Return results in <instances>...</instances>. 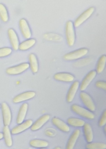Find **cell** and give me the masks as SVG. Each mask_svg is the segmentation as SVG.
<instances>
[{
  "label": "cell",
  "instance_id": "9a60e30c",
  "mask_svg": "<svg viewBox=\"0 0 106 149\" xmlns=\"http://www.w3.org/2000/svg\"><path fill=\"white\" fill-rule=\"evenodd\" d=\"M53 78L57 81L64 82H71L74 80V76L66 72L57 73L54 75Z\"/></svg>",
  "mask_w": 106,
  "mask_h": 149
},
{
  "label": "cell",
  "instance_id": "e0dca14e",
  "mask_svg": "<svg viewBox=\"0 0 106 149\" xmlns=\"http://www.w3.org/2000/svg\"><path fill=\"white\" fill-rule=\"evenodd\" d=\"M52 123L57 128H58L59 130L63 132H68L70 131L69 126L59 118H57L56 117L53 118L52 119Z\"/></svg>",
  "mask_w": 106,
  "mask_h": 149
},
{
  "label": "cell",
  "instance_id": "ba28073f",
  "mask_svg": "<svg viewBox=\"0 0 106 149\" xmlns=\"http://www.w3.org/2000/svg\"><path fill=\"white\" fill-rule=\"evenodd\" d=\"M35 92L33 91H28L22 93L13 98V102L14 103H20L31 98H33L35 96Z\"/></svg>",
  "mask_w": 106,
  "mask_h": 149
},
{
  "label": "cell",
  "instance_id": "cb8c5ba5",
  "mask_svg": "<svg viewBox=\"0 0 106 149\" xmlns=\"http://www.w3.org/2000/svg\"><path fill=\"white\" fill-rule=\"evenodd\" d=\"M67 123L69 125L74 127H82L85 123L83 120L75 118H69L67 119Z\"/></svg>",
  "mask_w": 106,
  "mask_h": 149
},
{
  "label": "cell",
  "instance_id": "f1b7e54d",
  "mask_svg": "<svg viewBox=\"0 0 106 149\" xmlns=\"http://www.w3.org/2000/svg\"><path fill=\"white\" fill-rule=\"evenodd\" d=\"M12 52V49L9 47L0 48V58H3L9 55Z\"/></svg>",
  "mask_w": 106,
  "mask_h": 149
},
{
  "label": "cell",
  "instance_id": "44dd1931",
  "mask_svg": "<svg viewBox=\"0 0 106 149\" xmlns=\"http://www.w3.org/2000/svg\"><path fill=\"white\" fill-rule=\"evenodd\" d=\"M83 133L86 141L89 143H92L93 139V134L92 128L90 124L85 123L83 125Z\"/></svg>",
  "mask_w": 106,
  "mask_h": 149
},
{
  "label": "cell",
  "instance_id": "7402d4cb",
  "mask_svg": "<svg viewBox=\"0 0 106 149\" xmlns=\"http://www.w3.org/2000/svg\"><path fill=\"white\" fill-rule=\"evenodd\" d=\"M36 42L34 38H29L19 44V49L21 51H26L32 47Z\"/></svg>",
  "mask_w": 106,
  "mask_h": 149
},
{
  "label": "cell",
  "instance_id": "5bb4252c",
  "mask_svg": "<svg viewBox=\"0 0 106 149\" xmlns=\"http://www.w3.org/2000/svg\"><path fill=\"white\" fill-rule=\"evenodd\" d=\"M79 84H80L78 81H75L71 86L66 97V100L68 102L70 103L73 101L75 94L79 87Z\"/></svg>",
  "mask_w": 106,
  "mask_h": 149
},
{
  "label": "cell",
  "instance_id": "277c9868",
  "mask_svg": "<svg viewBox=\"0 0 106 149\" xmlns=\"http://www.w3.org/2000/svg\"><path fill=\"white\" fill-rule=\"evenodd\" d=\"M71 110L75 113L88 119H93L94 118V115L93 112L88 111L79 105L76 104H73L71 107Z\"/></svg>",
  "mask_w": 106,
  "mask_h": 149
},
{
  "label": "cell",
  "instance_id": "d4e9b609",
  "mask_svg": "<svg viewBox=\"0 0 106 149\" xmlns=\"http://www.w3.org/2000/svg\"><path fill=\"white\" fill-rule=\"evenodd\" d=\"M106 62V56L105 55H102L98 59L97 66H96V72L101 73L103 72L105 66Z\"/></svg>",
  "mask_w": 106,
  "mask_h": 149
},
{
  "label": "cell",
  "instance_id": "484cf974",
  "mask_svg": "<svg viewBox=\"0 0 106 149\" xmlns=\"http://www.w3.org/2000/svg\"><path fill=\"white\" fill-rule=\"evenodd\" d=\"M0 19L3 22H7L9 20V14L6 6L0 3Z\"/></svg>",
  "mask_w": 106,
  "mask_h": 149
},
{
  "label": "cell",
  "instance_id": "30bf717a",
  "mask_svg": "<svg viewBox=\"0 0 106 149\" xmlns=\"http://www.w3.org/2000/svg\"><path fill=\"white\" fill-rule=\"evenodd\" d=\"M97 74L96 70H92L89 72L82 81L81 84H79V89L81 91H84L93 81Z\"/></svg>",
  "mask_w": 106,
  "mask_h": 149
},
{
  "label": "cell",
  "instance_id": "1f68e13d",
  "mask_svg": "<svg viewBox=\"0 0 106 149\" xmlns=\"http://www.w3.org/2000/svg\"><path fill=\"white\" fill-rule=\"evenodd\" d=\"M3 133L0 132V140H1V139L3 138Z\"/></svg>",
  "mask_w": 106,
  "mask_h": 149
},
{
  "label": "cell",
  "instance_id": "9c48e42d",
  "mask_svg": "<svg viewBox=\"0 0 106 149\" xmlns=\"http://www.w3.org/2000/svg\"><path fill=\"white\" fill-rule=\"evenodd\" d=\"M33 122L32 120L31 119H28L26 121L19 124L17 126L14 127L11 130V134H19L24 131H25V130L28 129V128H30L31 125H32Z\"/></svg>",
  "mask_w": 106,
  "mask_h": 149
},
{
  "label": "cell",
  "instance_id": "8fae6325",
  "mask_svg": "<svg viewBox=\"0 0 106 149\" xmlns=\"http://www.w3.org/2000/svg\"><path fill=\"white\" fill-rule=\"evenodd\" d=\"M19 27L23 36L25 39H29L31 36V31L28 22L25 19H21L19 21Z\"/></svg>",
  "mask_w": 106,
  "mask_h": 149
},
{
  "label": "cell",
  "instance_id": "5b68a950",
  "mask_svg": "<svg viewBox=\"0 0 106 149\" xmlns=\"http://www.w3.org/2000/svg\"><path fill=\"white\" fill-rule=\"evenodd\" d=\"M29 68L28 63H23L18 65L7 68L6 69V73L9 75H17L22 73Z\"/></svg>",
  "mask_w": 106,
  "mask_h": 149
},
{
  "label": "cell",
  "instance_id": "d6a6232c",
  "mask_svg": "<svg viewBox=\"0 0 106 149\" xmlns=\"http://www.w3.org/2000/svg\"><path fill=\"white\" fill-rule=\"evenodd\" d=\"M54 149H61V148H60V147H55Z\"/></svg>",
  "mask_w": 106,
  "mask_h": 149
},
{
  "label": "cell",
  "instance_id": "7a4b0ae2",
  "mask_svg": "<svg viewBox=\"0 0 106 149\" xmlns=\"http://www.w3.org/2000/svg\"><path fill=\"white\" fill-rule=\"evenodd\" d=\"M87 52H88L87 48H82L65 54L63 56V58L64 59L67 61L76 60V59L82 58L83 56L86 55L87 54Z\"/></svg>",
  "mask_w": 106,
  "mask_h": 149
},
{
  "label": "cell",
  "instance_id": "6da1fadb",
  "mask_svg": "<svg viewBox=\"0 0 106 149\" xmlns=\"http://www.w3.org/2000/svg\"><path fill=\"white\" fill-rule=\"evenodd\" d=\"M65 36L67 44L70 47L73 46L75 41V33L74 24L71 20H69L66 23Z\"/></svg>",
  "mask_w": 106,
  "mask_h": 149
},
{
  "label": "cell",
  "instance_id": "8992f818",
  "mask_svg": "<svg viewBox=\"0 0 106 149\" xmlns=\"http://www.w3.org/2000/svg\"><path fill=\"white\" fill-rule=\"evenodd\" d=\"M2 109L3 122L5 126H9L12 121V112L9 105L6 102H2L1 105Z\"/></svg>",
  "mask_w": 106,
  "mask_h": 149
},
{
  "label": "cell",
  "instance_id": "4316f807",
  "mask_svg": "<svg viewBox=\"0 0 106 149\" xmlns=\"http://www.w3.org/2000/svg\"><path fill=\"white\" fill-rule=\"evenodd\" d=\"M86 149H105L106 144L103 143H90L86 144Z\"/></svg>",
  "mask_w": 106,
  "mask_h": 149
},
{
  "label": "cell",
  "instance_id": "2e32d148",
  "mask_svg": "<svg viewBox=\"0 0 106 149\" xmlns=\"http://www.w3.org/2000/svg\"><path fill=\"white\" fill-rule=\"evenodd\" d=\"M28 105L27 103H24L20 107L16 118V122L18 125L23 123L24 120L28 110Z\"/></svg>",
  "mask_w": 106,
  "mask_h": 149
},
{
  "label": "cell",
  "instance_id": "ac0fdd59",
  "mask_svg": "<svg viewBox=\"0 0 106 149\" xmlns=\"http://www.w3.org/2000/svg\"><path fill=\"white\" fill-rule=\"evenodd\" d=\"M80 135V130L76 129L71 135L66 146V149H74L75 144Z\"/></svg>",
  "mask_w": 106,
  "mask_h": 149
},
{
  "label": "cell",
  "instance_id": "52a82bcc",
  "mask_svg": "<svg viewBox=\"0 0 106 149\" xmlns=\"http://www.w3.org/2000/svg\"><path fill=\"white\" fill-rule=\"evenodd\" d=\"M80 98L85 105V106L91 112H94L96 110V106L91 98V97L86 93L82 91L80 93Z\"/></svg>",
  "mask_w": 106,
  "mask_h": 149
},
{
  "label": "cell",
  "instance_id": "3957f363",
  "mask_svg": "<svg viewBox=\"0 0 106 149\" xmlns=\"http://www.w3.org/2000/svg\"><path fill=\"white\" fill-rule=\"evenodd\" d=\"M95 8L93 6L90 7L83 13H82L74 21V26L75 27H79L82 23H83L86 20H87L94 12Z\"/></svg>",
  "mask_w": 106,
  "mask_h": 149
},
{
  "label": "cell",
  "instance_id": "f546056e",
  "mask_svg": "<svg viewBox=\"0 0 106 149\" xmlns=\"http://www.w3.org/2000/svg\"><path fill=\"white\" fill-rule=\"evenodd\" d=\"M106 123V110L105 109L104 112H103L98 122V125L99 126H103L105 125Z\"/></svg>",
  "mask_w": 106,
  "mask_h": 149
},
{
  "label": "cell",
  "instance_id": "d590c367",
  "mask_svg": "<svg viewBox=\"0 0 106 149\" xmlns=\"http://www.w3.org/2000/svg\"><path fill=\"white\" fill-rule=\"evenodd\" d=\"M0 108H1V104H0Z\"/></svg>",
  "mask_w": 106,
  "mask_h": 149
},
{
  "label": "cell",
  "instance_id": "83f0119b",
  "mask_svg": "<svg viewBox=\"0 0 106 149\" xmlns=\"http://www.w3.org/2000/svg\"><path fill=\"white\" fill-rule=\"evenodd\" d=\"M43 37L46 39L47 40H50V41H61L62 39V37L58 34H53V33H50V34H46L44 35Z\"/></svg>",
  "mask_w": 106,
  "mask_h": 149
},
{
  "label": "cell",
  "instance_id": "603a6c76",
  "mask_svg": "<svg viewBox=\"0 0 106 149\" xmlns=\"http://www.w3.org/2000/svg\"><path fill=\"white\" fill-rule=\"evenodd\" d=\"M29 144L31 147H35V148H46L49 145V143L47 141L43 140H39V139L31 140L30 141Z\"/></svg>",
  "mask_w": 106,
  "mask_h": 149
},
{
  "label": "cell",
  "instance_id": "4fadbf2b",
  "mask_svg": "<svg viewBox=\"0 0 106 149\" xmlns=\"http://www.w3.org/2000/svg\"><path fill=\"white\" fill-rule=\"evenodd\" d=\"M50 119V115L47 114H45L41 116L39 119H38L30 127L31 130L32 131H36L41 129L43 125H45Z\"/></svg>",
  "mask_w": 106,
  "mask_h": 149
},
{
  "label": "cell",
  "instance_id": "d6986e66",
  "mask_svg": "<svg viewBox=\"0 0 106 149\" xmlns=\"http://www.w3.org/2000/svg\"><path fill=\"white\" fill-rule=\"evenodd\" d=\"M29 66L31 68V71L33 73H36L38 71L39 69V65H38V62L37 58L36 55L32 53L29 55Z\"/></svg>",
  "mask_w": 106,
  "mask_h": 149
},
{
  "label": "cell",
  "instance_id": "836d02e7",
  "mask_svg": "<svg viewBox=\"0 0 106 149\" xmlns=\"http://www.w3.org/2000/svg\"><path fill=\"white\" fill-rule=\"evenodd\" d=\"M104 132H105V128H104Z\"/></svg>",
  "mask_w": 106,
  "mask_h": 149
},
{
  "label": "cell",
  "instance_id": "7c38bea8",
  "mask_svg": "<svg viewBox=\"0 0 106 149\" xmlns=\"http://www.w3.org/2000/svg\"><path fill=\"white\" fill-rule=\"evenodd\" d=\"M8 34L12 47L14 50H17L19 46V40L18 36L13 29H9L8 30Z\"/></svg>",
  "mask_w": 106,
  "mask_h": 149
},
{
  "label": "cell",
  "instance_id": "ffe728a7",
  "mask_svg": "<svg viewBox=\"0 0 106 149\" xmlns=\"http://www.w3.org/2000/svg\"><path fill=\"white\" fill-rule=\"evenodd\" d=\"M3 136L6 145L8 147H11L13 144L12 134L9 126H5L3 128Z\"/></svg>",
  "mask_w": 106,
  "mask_h": 149
},
{
  "label": "cell",
  "instance_id": "4dcf8cb0",
  "mask_svg": "<svg viewBox=\"0 0 106 149\" xmlns=\"http://www.w3.org/2000/svg\"><path fill=\"white\" fill-rule=\"evenodd\" d=\"M95 85L97 88H101L104 90H106V83L104 81H100V80L97 81L96 82Z\"/></svg>",
  "mask_w": 106,
  "mask_h": 149
},
{
  "label": "cell",
  "instance_id": "e575fe53",
  "mask_svg": "<svg viewBox=\"0 0 106 149\" xmlns=\"http://www.w3.org/2000/svg\"><path fill=\"white\" fill-rule=\"evenodd\" d=\"M39 149H46L45 148H39Z\"/></svg>",
  "mask_w": 106,
  "mask_h": 149
}]
</instances>
